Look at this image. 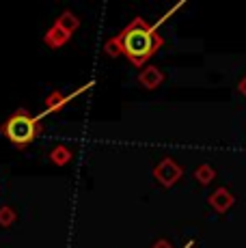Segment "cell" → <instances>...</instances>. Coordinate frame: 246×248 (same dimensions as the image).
Masks as SVG:
<instances>
[{"label":"cell","instance_id":"cell-4","mask_svg":"<svg viewBox=\"0 0 246 248\" xmlns=\"http://www.w3.org/2000/svg\"><path fill=\"white\" fill-rule=\"evenodd\" d=\"M207 203H210L212 207H214L218 214H225L227 209H231V207H233L235 197H233V194H231V190H229V188H216L214 192L210 194V199H207Z\"/></svg>","mask_w":246,"mask_h":248},{"label":"cell","instance_id":"cell-10","mask_svg":"<svg viewBox=\"0 0 246 248\" xmlns=\"http://www.w3.org/2000/svg\"><path fill=\"white\" fill-rule=\"evenodd\" d=\"M216 177V169L212 164H199L197 169H195V179L199 181V184H203V186H207V184H212Z\"/></svg>","mask_w":246,"mask_h":248},{"label":"cell","instance_id":"cell-3","mask_svg":"<svg viewBox=\"0 0 246 248\" xmlns=\"http://www.w3.org/2000/svg\"><path fill=\"white\" fill-rule=\"evenodd\" d=\"M182 175H184V169L173 158L160 160L158 164H155V169H154V177L158 179L164 188H171V186H175L179 179H182Z\"/></svg>","mask_w":246,"mask_h":248},{"label":"cell","instance_id":"cell-6","mask_svg":"<svg viewBox=\"0 0 246 248\" xmlns=\"http://www.w3.org/2000/svg\"><path fill=\"white\" fill-rule=\"evenodd\" d=\"M72 39V35L69 32H65L63 28L59 26V24H54V26H50L48 28V32L44 35V41H46V46H50V47H61V46H65L67 41Z\"/></svg>","mask_w":246,"mask_h":248},{"label":"cell","instance_id":"cell-2","mask_svg":"<svg viewBox=\"0 0 246 248\" xmlns=\"http://www.w3.org/2000/svg\"><path fill=\"white\" fill-rule=\"evenodd\" d=\"M0 132L15 149H26L28 145H32L39 138L41 121L37 117H32L26 108H20L0 125Z\"/></svg>","mask_w":246,"mask_h":248},{"label":"cell","instance_id":"cell-12","mask_svg":"<svg viewBox=\"0 0 246 248\" xmlns=\"http://www.w3.org/2000/svg\"><path fill=\"white\" fill-rule=\"evenodd\" d=\"M151 248H173V246H171V242H167V240H158Z\"/></svg>","mask_w":246,"mask_h":248},{"label":"cell","instance_id":"cell-13","mask_svg":"<svg viewBox=\"0 0 246 248\" xmlns=\"http://www.w3.org/2000/svg\"><path fill=\"white\" fill-rule=\"evenodd\" d=\"M238 91H240V93H242L244 97H246V76H244L242 80H240V84H238Z\"/></svg>","mask_w":246,"mask_h":248},{"label":"cell","instance_id":"cell-9","mask_svg":"<svg viewBox=\"0 0 246 248\" xmlns=\"http://www.w3.org/2000/svg\"><path fill=\"white\" fill-rule=\"evenodd\" d=\"M56 24H59V26L63 28L65 32H69V35H72V32L78 31L80 20L76 17V13H72V11H63V13H61V17L56 20Z\"/></svg>","mask_w":246,"mask_h":248},{"label":"cell","instance_id":"cell-1","mask_svg":"<svg viewBox=\"0 0 246 248\" xmlns=\"http://www.w3.org/2000/svg\"><path fill=\"white\" fill-rule=\"evenodd\" d=\"M164 39L158 32V28L145 22L143 17H134L119 35L110 37L104 44V50L110 56L123 54L134 67H143L145 63L162 47Z\"/></svg>","mask_w":246,"mask_h":248},{"label":"cell","instance_id":"cell-7","mask_svg":"<svg viewBox=\"0 0 246 248\" xmlns=\"http://www.w3.org/2000/svg\"><path fill=\"white\" fill-rule=\"evenodd\" d=\"M50 162L52 164H56V166H65V164H69L74 158V151L69 149L67 145H54L50 149Z\"/></svg>","mask_w":246,"mask_h":248},{"label":"cell","instance_id":"cell-11","mask_svg":"<svg viewBox=\"0 0 246 248\" xmlns=\"http://www.w3.org/2000/svg\"><path fill=\"white\" fill-rule=\"evenodd\" d=\"M17 220V214H15V209L11 207V205H2L0 207V227H11L13 222Z\"/></svg>","mask_w":246,"mask_h":248},{"label":"cell","instance_id":"cell-5","mask_svg":"<svg viewBox=\"0 0 246 248\" xmlns=\"http://www.w3.org/2000/svg\"><path fill=\"white\" fill-rule=\"evenodd\" d=\"M138 82H140V87H145V89H158L160 84L164 82V74H162V69L154 67V65H147V67H143V71L138 74Z\"/></svg>","mask_w":246,"mask_h":248},{"label":"cell","instance_id":"cell-8","mask_svg":"<svg viewBox=\"0 0 246 248\" xmlns=\"http://www.w3.org/2000/svg\"><path fill=\"white\" fill-rule=\"evenodd\" d=\"M69 97H65L61 91H52V93L46 97V106H44V114H52V112H59L65 108Z\"/></svg>","mask_w":246,"mask_h":248}]
</instances>
